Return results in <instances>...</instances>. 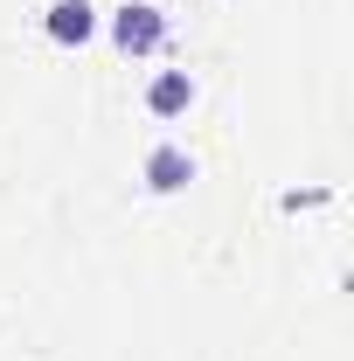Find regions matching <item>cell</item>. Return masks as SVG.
I'll list each match as a JSON object with an SVG mask.
<instances>
[{
    "mask_svg": "<svg viewBox=\"0 0 354 361\" xmlns=\"http://www.w3.org/2000/svg\"><path fill=\"white\" fill-rule=\"evenodd\" d=\"M49 35H56V42H90V35H97V14H90V0H56V7H49Z\"/></svg>",
    "mask_w": 354,
    "mask_h": 361,
    "instance_id": "3",
    "label": "cell"
},
{
    "mask_svg": "<svg viewBox=\"0 0 354 361\" xmlns=\"http://www.w3.org/2000/svg\"><path fill=\"white\" fill-rule=\"evenodd\" d=\"M111 42L126 49V56H153V49L167 42V14L146 7V0H126V7L111 14Z\"/></svg>",
    "mask_w": 354,
    "mask_h": 361,
    "instance_id": "1",
    "label": "cell"
},
{
    "mask_svg": "<svg viewBox=\"0 0 354 361\" xmlns=\"http://www.w3.org/2000/svg\"><path fill=\"white\" fill-rule=\"evenodd\" d=\"M188 180H195V160H188L181 146H153V153H146V188H153V195H174Z\"/></svg>",
    "mask_w": 354,
    "mask_h": 361,
    "instance_id": "2",
    "label": "cell"
},
{
    "mask_svg": "<svg viewBox=\"0 0 354 361\" xmlns=\"http://www.w3.org/2000/svg\"><path fill=\"white\" fill-rule=\"evenodd\" d=\"M146 104H153L160 118H181V111L195 104V84H188V70H167V77H153V90H146Z\"/></svg>",
    "mask_w": 354,
    "mask_h": 361,
    "instance_id": "4",
    "label": "cell"
}]
</instances>
